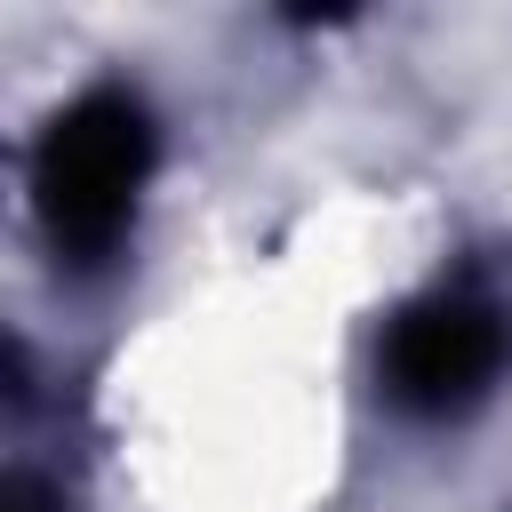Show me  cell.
Here are the masks:
<instances>
[{"label":"cell","mask_w":512,"mask_h":512,"mask_svg":"<svg viewBox=\"0 0 512 512\" xmlns=\"http://www.w3.org/2000/svg\"><path fill=\"white\" fill-rule=\"evenodd\" d=\"M152 160V128L128 96H80L72 112L48 120L40 160H32V192H40V224L64 256H104L136 208Z\"/></svg>","instance_id":"obj_1"},{"label":"cell","mask_w":512,"mask_h":512,"mask_svg":"<svg viewBox=\"0 0 512 512\" xmlns=\"http://www.w3.org/2000/svg\"><path fill=\"white\" fill-rule=\"evenodd\" d=\"M512 336H504V312L480 304V296H424L392 320L384 336V384L400 408H424V416H448L464 400H480L504 368Z\"/></svg>","instance_id":"obj_2"},{"label":"cell","mask_w":512,"mask_h":512,"mask_svg":"<svg viewBox=\"0 0 512 512\" xmlns=\"http://www.w3.org/2000/svg\"><path fill=\"white\" fill-rule=\"evenodd\" d=\"M0 512H56V496H48L40 480H16V472H0Z\"/></svg>","instance_id":"obj_3"}]
</instances>
